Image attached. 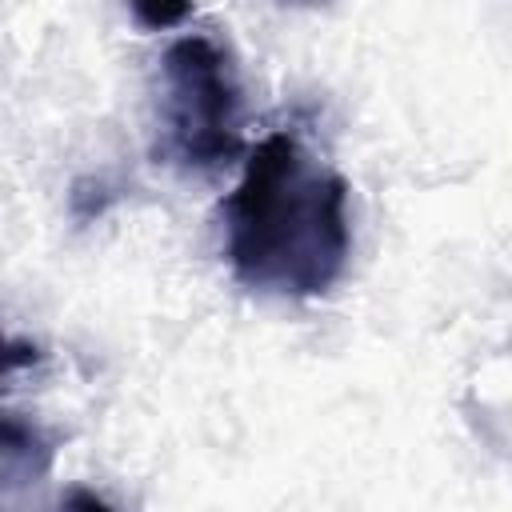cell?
<instances>
[{
  "label": "cell",
  "instance_id": "obj_1",
  "mask_svg": "<svg viewBox=\"0 0 512 512\" xmlns=\"http://www.w3.org/2000/svg\"><path fill=\"white\" fill-rule=\"evenodd\" d=\"M232 276L264 296H324L348 268V184L292 132L264 136L220 204Z\"/></svg>",
  "mask_w": 512,
  "mask_h": 512
},
{
  "label": "cell",
  "instance_id": "obj_4",
  "mask_svg": "<svg viewBox=\"0 0 512 512\" xmlns=\"http://www.w3.org/2000/svg\"><path fill=\"white\" fill-rule=\"evenodd\" d=\"M284 4H312V0H284Z\"/></svg>",
  "mask_w": 512,
  "mask_h": 512
},
{
  "label": "cell",
  "instance_id": "obj_2",
  "mask_svg": "<svg viewBox=\"0 0 512 512\" xmlns=\"http://www.w3.org/2000/svg\"><path fill=\"white\" fill-rule=\"evenodd\" d=\"M164 140L160 152L188 172H216L244 152L240 84L228 52L212 36H180L164 60Z\"/></svg>",
  "mask_w": 512,
  "mask_h": 512
},
{
  "label": "cell",
  "instance_id": "obj_3",
  "mask_svg": "<svg viewBox=\"0 0 512 512\" xmlns=\"http://www.w3.org/2000/svg\"><path fill=\"white\" fill-rule=\"evenodd\" d=\"M132 4V16L140 28L148 32H164V28H176L192 16V0H128Z\"/></svg>",
  "mask_w": 512,
  "mask_h": 512
}]
</instances>
